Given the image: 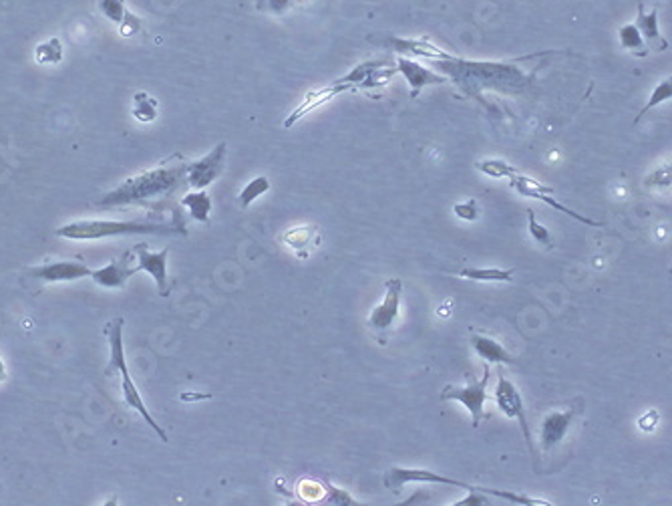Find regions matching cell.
I'll return each instance as SVG.
<instances>
[{
    "label": "cell",
    "mask_w": 672,
    "mask_h": 506,
    "mask_svg": "<svg viewBox=\"0 0 672 506\" xmlns=\"http://www.w3.org/2000/svg\"><path fill=\"white\" fill-rule=\"evenodd\" d=\"M523 59L528 57L507 63H471L453 57L447 61H433V65L445 77H449L453 83H457L463 89V93L479 99V93L484 89H495V92L505 93L523 92L528 87L530 79L523 75L522 69L515 67Z\"/></svg>",
    "instance_id": "1"
},
{
    "label": "cell",
    "mask_w": 672,
    "mask_h": 506,
    "mask_svg": "<svg viewBox=\"0 0 672 506\" xmlns=\"http://www.w3.org/2000/svg\"><path fill=\"white\" fill-rule=\"evenodd\" d=\"M186 174L187 166L181 161V156H171L158 168L145 170L138 176L123 180V182L113 188L111 192H107L105 196L99 198V200H95V206L117 208L148 202L151 198L169 194L171 190L179 188L186 182Z\"/></svg>",
    "instance_id": "2"
},
{
    "label": "cell",
    "mask_w": 672,
    "mask_h": 506,
    "mask_svg": "<svg viewBox=\"0 0 672 506\" xmlns=\"http://www.w3.org/2000/svg\"><path fill=\"white\" fill-rule=\"evenodd\" d=\"M123 325H125V321L121 317H115L105 325V336H107V341H109V351H111V355H109V365L105 367V375L120 374V387H121L123 402H125L127 408L138 412L141 418L149 423L151 430L161 438V442H169L166 430H163L159 423L151 418L148 405H145L143 397L138 390V385H135L133 377L130 374V367H127L125 347H123Z\"/></svg>",
    "instance_id": "3"
},
{
    "label": "cell",
    "mask_w": 672,
    "mask_h": 506,
    "mask_svg": "<svg viewBox=\"0 0 672 506\" xmlns=\"http://www.w3.org/2000/svg\"><path fill=\"white\" fill-rule=\"evenodd\" d=\"M67 240H103L131 234H186L184 226L143 222V220H75L54 230Z\"/></svg>",
    "instance_id": "4"
},
{
    "label": "cell",
    "mask_w": 672,
    "mask_h": 506,
    "mask_svg": "<svg viewBox=\"0 0 672 506\" xmlns=\"http://www.w3.org/2000/svg\"><path fill=\"white\" fill-rule=\"evenodd\" d=\"M489 377H492V372H489V364L484 365V377L475 382V379H469L467 385H445L441 392V400H456L459 404L466 405L471 414V426L479 428L481 420H484V410H485V402H487V384Z\"/></svg>",
    "instance_id": "5"
},
{
    "label": "cell",
    "mask_w": 672,
    "mask_h": 506,
    "mask_svg": "<svg viewBox=\"0 0 672 506\" xmlns=\"http://www.w3.org/2000/svg\"><path fill=\"white\" fill-rule=\"evenodd\" d=\"M403 288H405V285H403L401 278H389V281L385 283V299L380 301L369 315L367 327L372 333H375L379 341L387 339V333L393 329V325L398 319Z\"/></svg>",
    "instance_id": "6"
},
{
    "label": "cell",
    "mask_w": 672,
    "mask_h": 506,
    "mask_svg": "<svg viewBox=\"0 0 672 506\" xmlns=\"http://www.w3.org/2000/svg\"><path fill=\"white\" fill-rule=\"evenodd\" d=\"M495 402L499 405V410H502L507 418L515 420L517 423H520V428L523 432V438L525 442H528V448L532 452V456L535 458V448H533V436H532V430H530V423L528 420H525V410H523V400H522V394L517 387L510 382L504 375L502 369L497 372V387H495Z\"/></svg>",
    "instance_id": "7"
},
{
    "label": "cell",
    "mask_w": 672,
    "mask_h": 506,
    "mask_svg": "<svg viewBox=\"0 0 672 506\" xmlns=\"http://www.w3.org/2000/svg\"><path fill=\"white\" fill-rule=\"evenodd\" d=\"M510 186L515 190V192H520V194L525 196V198H533V200H540V202H543V204L552 206L553 210L564 212L566 216H570L571 220L582 222V224H586V226H594V229H600V226H604L602 222L590 220V219H586V216L578 214V212H574V210H570L568 206H564L562 202H558L556 198L552 196V194H553V188H550V186H546V184H540L538 180L523 176V174H520V171H515V174L510 178Z\"/></svg>",
    "instance_id": "8"
},
{
    "label": "cell",
    "mask_w": 672,
    "mask_h": 506,
    "mask_svg": "<svg viewBox=\"0 0 672 506\" xmlns=\"http://www.w3.org/2000/svg\"><path fill=\"white\" fill-rule=\"evenodd\" d=\"M93 268L85 265L83 260H53V263H43L26 270V277L31 281L39 283H71L81 281V278H91Z\"/></svg>",
    "instance_id": "9"
},
{
    "label": "cell",
    "mask_w": 672,
    "mask_h": 506,
    "mask_svg": "<svg viewBox=\"0 0 672 506\" xmlns=\"http://www.w3.org/2000/svg\"><path fill=\"white\" fill-rule=\"evenodd\" d=\"M367 39L370 43L380 44V47L395 51L397 55H403V57H425L431 61H447V59L456 57L447 51L435 47V44L427 39H401V37H393V34H369Z\"/></svg>",
    "instance_id": "10"
},
{
    "label": "cell",
    "mask_w": 672,
    "mask_h": 506,
    "mask_svg": "<svg viewBox=\"0 0 672 506\" xmlns=\"http://www.w3.org/2000/svg\"><path fill=\"white\" fill-rule=\"evenodd\" d=\"M408 482H423V484H447V486H457V488H466V491H475L474 484H467L463 481H456V478L443 476L433 472V470L427 468H401L395 466L390 468L385 474V486L390 488L393 492H398V488H403Z\"/></svg>",
    "instance_id": "11"
},
{
    "label": "cell",
    "mask_w": 672,
    "mask_h": 506,
    "mask_svg": "<svg viewBox=\"0 0 672 506\" xmlns=\"http://www.w3.org/2000/svg\"><path fill=\"white\" fill-rule=\"evenodd\" d=\"M131 250H133V257H135V268H138V273H139V270H145V273L151 275L153 281H156V285L159 288V295L168 297L169 288H171L169 287V277H168L169 248H163L159 252H151L148 244L138 242Z\"/></svg>",
    "instance_id": "12"
},
{
    "label": "cell",
    "mask_w": 672,
    "mask_h": 506,
    "mask_svg": "<svg viewBox=\"0 0 672 506\" xmlns=\"http://www.w3.org/2000/svg\"><path fill=\"white\" fill-rule=\"evenodd\" d=\"M224 161H226V141H220L210 153H207L206 158L187 164L186 182L194 190L207 188L224 174Z\"/></svg>",
    "instance_id": "13"
},
{
    "label": "cell",
    "mask_w": 672,
    "mask_h": 506,
    "mask_svg": "<svg viewBox=\"0 0 672 506\" xmlns=\"http://www.w3.org/2000/svg\"><path fill=\"white\" fill-rule=\"evenodd\" d=\"M580 410L571 408V410H556L550 412L546 418L542 420L540 426V446L543 452H552L558 444H562V440L568 436V432L571 428V422L576 420V415Z\"/></svg>",
    "instance_id": "14"
},
{
    "label": "cell",
    "mask_w": 672,
    "mask_h": 506,
    "mask_svg": "<svg viewBox=\"0 0 672 506\" xmlns=\"http://www.w3.org/2000/svg\"><path fill=\"white\" fill-rule=\"evenodd\" d=\"M133 258H135L133 250L125 252L121 258L113 260V263H109L101 268H95L93 273H91V278H93V283H97L99 287L121 288L135 273H138Z\"/></svg>",
    "instance_id": "15"
},
{
    "label": "cell",
    "mask_w": 672,
    "mask_h": 506,
    "mask_svg": "<svg viewBox=\"0 0 672 506\" xmlns=\"http://www.w3.org/2000/svg\"><path fill=\"white\" fill-rule=\"evenodd\" d=\"M397 69H398V73H401L407 79L408 87H411V97L419 95L427 85L449 83V77L433 73L431 69L423 67L421 63H417V61L408 59V57H398L397 59Z\"/></svg>",
    "instance_id": "16"
},
{
    "label": "cell",
    "mask_w": 672,
    "mask_h": 506,
    "mask_svg": "<svg viewBox=\"0 0 672 506\" xmlns=\"http://www.w3.org/2000/svg\"><path fill=\"white\" fill-rule=\"evenodd\" d=\"M347 92H354V89L350 85H339V83H332L329 87H321L319 92H311L304 97V102L298 105L293 113H290V117L284 122V128H293V125L298 120H302L306 113H311L312 110H316V107H321L322 103H329L331 99H334L336 95L347 93Z\"/></svg>",
    "instance_id": "17"
},
{
    "label": "cell",
    "mask_w": 672,
    "mask_h": 506,
    "mask_svg": "<svg viewBox=\"0 0 672 506\" xmlns=\"http://www.w3.org/2000/svg\"><path fill=\"white\" fill-rule=\"evenodd\" d=\"M658 13H660L658 3L650 13L644 11V5L638 3V15H637V21H634V23H637L644 41H647V47L652 49V51H657V53H662V51L668 49V41L665 39V34L660 33Z\"/></svg>",
    "instance_id": "18"
},
{
    "label": "cell",
    "mask_w": 672,
    "mask_h": 506,
    "mask_svg": "<svg viewBox=\"0 0 672 506\" xmlns=\"http://www.w3.org/2000/svg\"><path fill=\"white\" fill-rule=\"evenodd\" d=\"M471 345H474L475 354L484 359L485 364L514 365V361H515L514 355L494 337L481 336V333H471Z\"/></svg>",
    "instance_id": "19"
},
{
    "label": "cell",
    "mask_w": 672,
    "mask_h": 506,
    "mask_svg": "<svg viewBox=\"0 0 672 506\" xmlns=\"http://www.w3.org/2000/svg\"><path fill=\"white\" fill-rule=\"evenodd\" d=\"M459 278H467V281L475 283H512L514 270L512 268H477L466 267L456 273Z\"/></svg>",
    "instance_id": "20"
},
{
    "label": "cell",
    "mask_w": 672,
    "mask_h": 506,
    "mask_svg": "<svg viewBox=\"0 0 672 506\" xmlns=\"http://www.w3.org/2000/svg\"><path fill=\"white\" fill-rule=\"evenodd\" d=\"M385 65H390V61H385V59H370V61H365L360 63L359 67H354L352 71H349L347 75H342L341 79H336L334 83L339 85H350L352 89H362V83L375 73L377 69L385 67Z\"/></svg>",
    "instance_id": "21"
},
{
    "label": "cell",
    "mask_w": 672,
    "mask_h": 506,
    "mask_svg": "<svg viewBox=\"0 0 672 506\" xmlns=\"http://www.w3.org/2000/svg\"><path fill=\"white\" fill-rule=\"evenodd\" d=\"M619 39H620V47L624 51L632 53L634 57H647L648 55V47H647V41H644L640 29L637 26V23H629V24H622L619 29Z\"/></svg>",
    "instance_id": "22"
},
{
    "label": "cell",
    "mask_w": 672,
    "mask_h": 506,
    "mask_svg": "<svg viewBox=\"0 0 672 506\" xmlns=\"http://www.w3.org/2000/svg\"><path fill=\"white\" fill-rule=\"evenodd\" d=\"M181 204L187 208L194 220L207 222V219H210L212 200H210V196L204 192V190H196V192L186 194L184 198H181Z\"/></svg>",
    "instance_id": "23"
},
{
    "label": "cell",
    "mask_w": 672,
    "mask_h": 506,
    "mask_svg": "<svg viewBox=\"0 0 672 506\" xmlns=\"http://www.w3.org/2000/svg\"><path fill=\"white\" fill-rule=\"evenodd\" d=\"M131 113H133V117L138 122L149 123V122H153L158 117V113H159V103L151 95L139 92V93L133 95V110H131Z\"/></svg>",
    "instance_id": "24"
},
{
    "label": "cell",
    "mask_w": 672,
    "mask_h": 506,
    "mask_svg": "<svg viewBox=\"0 0 672 506\" xmlns=\"http://www.w3.org/2000/svg\"><path fill=\"white\" fill-rule=\"evenodd\" d=\"M34 59L39 65H59L62 61V43L57 37H51L36 44Z\"/></svg>",
    "instance_id": "25"
},
{
    "label": "cell",
    "mask_w": 672,
    "mask_h": 506,
    "mask_svg": "<svg viewBox=\"0 0 672 506\" xmlns=\"http://www.w3.org/2000/svg\"><path fill=\"white\" fill-rule=\"evenodd\" d=\"M670 99H672V75H668L667 79H662L660 83H658L655 89H652V93H650V97H648L647 105H644L642 110L638 112V115H637V120H634V123L642 122V117H644V115H647L648 112L655 110V107H658V105H662V103L670 102Z\"/></svg>",
    "instance_id": "26"
},
{
    "label": "cell",
    "mask_w": 672,
    "mask_h": 506,
    "mask_svg": "<svg viewBox=\"0 0 672 506\" xmlns=\"http://www.w3.org/2000/svg\"><path fill=\"white\" fill-rule=\"evenodd\" d=\"M296 492L304 502H324L326 484L319 478H301L296 484Z\"/></svg>",
    "instance_id": "27"
},
{
    "label": "cell",
    "mask_w": 672,
    "mask_h": 506,
    "mask_svg": "<svg viewBox=\"0 0 672 506\" xmlns=\"http://www.w3.org/2000/svg\"><path fill=\"white\" fill-rule=\"evenodd\" d=\"M316 232H319L316 226H296V229H290L283 234V242H286L288 247H293L294 250L308 248L312 238L316 237Z\"/></svg>",
    "instance_id": "28"
},
{
    "label": "cell",
    "mask_w": 672,
    "mask_h": 506,
    "mask_svg": "<svg viewBox=\"0 0 672 506\" xmlns=\"http://www.w3.org/2000/svg\"><path fill=\"white\" fill-rule=\"evenodd\" d=\"M642 186L648 190H667L672 188V160L655 170H650L642 180Z\"/></svg>",
    "instance_id": "29"
},
{
    "label": "cell",
    "mask_w": 672,
    "mask_h": 506,
    "mask_svg": "<svg viewBox=\"0 0 672 506\" xmlns=\"http://www.w3.org/2000/svg\"><path fill=\"white\" fill-rule=\"evenodd\" d=\"M270 190V180L266 176H258L254 178L252 182H248L246 186H244V190L238 196V202H240V208H248L254 200H258L260 196H264Z\"/></svg>",
    "instance_id": "30"
},
{
    "label": "cell",
    "mask_w": 672,
    "mask_h": 506,
    "mask_svg": "<svg viewBox=\"0 0 672 506\" xmlns=\"http://www.w3.org/2000/svg\"><path fill=\"white\" fill-rule=\"evenodd\" d=\"M481 492H485L487 496H494V499L505 501V502H514V504H535V506H548L550 502L540 501V499H532V496H525L520 492H512V491H495V488H485L479 486Z\"/></svg>",
    "instance_id": "31"
},
{
    "label": "cell",
    "mask_w": 672,
    "mask_h": 506,
    "mask_svg": "<svg viewBox=\"0 0 672 506\" xmlns=\"http://www.w3.org/2000/svg\"><path fill=\"white\" fill-rule=\"evenodd\" d=\"M477 170L481 171V174H485L489 178H497V180H502V178L510 180L515 174V171H517L514 166H510V164H507V161H502V160H484V161H479Z\"/></svg>",
    "instance_id": "32"
},
{
    "label": "cell",
    "mask_w": 672,
    "mask_h": 506,
    "mask_svg": "<svg viewBox=\"0 0 672 506\" xmlns=\"http://www.w3.org/2000/svg\"><path fill=\"white\" fill-rule=\"evenodd\" d=\"M99 11H101L107 21L121 24L127 13H130V8H127L125 0H99Z\"/></svg>",
    "instance_id": "33"
},
{
    "label": "cell",
    "mask_w": 672,
    "mask_h": 506,
    "mask_svg": "<svg viewBox=\"0 0 672 506\" xmlns=\"http://www.w3.org/2000/svg\"><path fill=\"white\" fill-rule=\"evenodd\" d=\"M528 222H530V237L533 238V242H538L540 247H543L546 250H552L553 247H556V242H553L552 238V232L546 229V226H542L538 220H535V214L532 208H528Z\"/></svg>",
    "instance_id": "34"
},
{
    "label": "cell",
    "mask_w": 672,
    "mask_h": 506,
    "mask_svg": "<svg viewBox=\"0 0 672 506\" xmlns=\"http://www.w3.org/2000/svg\"><path fill=\"white\" fill-rule=\"evenodd\" d=\"M256 11L272 16H283L294 6V0H254Z\"/></svg>",
    "instance_id": "35"
},
{
    "label": "cell",
    "mask_w": 672,
    "mask_h": 506,
    "mask_svg": "<svg viewBox=\"0 0 672 506\" xmlns=\"http://www.w3.org/2000/svg\"><path fill=\"white\" fill-rule=\"evenodd\" d=\"M453 212H456V216L461 220L474 222V220H477V216H479V204H477L475 198H469V200L453 206Z\"/></svg>",
    "instance_id": "36"
},
{
    "label": "cell",
    "mask_w": 672,
    "mask_h": 506,
    "mask_svg": "<svg viewBox=\"0 0 672 506\" xmlns=\"http://www.w3.org/2000/svg\"><path fill=\"white\" fill-rule=\"evenodd\" d=\"M324 484H326L324 502H336V504H354V502H357V501L352 499V496H349L347 492L341 491V488H336L329 481H324Z\"/></svg>",
    "instance_id": "37"
},
{
    "label": "cell",
    "mask_w": 672,
    "mask_h": 506,
    "mask_svg": "<svg viewBox=\"0 0 672 506\" xmlns=\"http://www.w3.org/2000/svg\"><path fill=\"white\" fill-rule=\"evenodd\" d=\"M143 21L139 19V16H135L131 11L127 13V16L123 19V23L120 24V33L123 34V37H133V34L141 33L143 29Z\"/></svg>",
    "instance_id": "38"
},
{
    "label": "cell",
    "mask_w": 672,
    "mask_h": 506,
    "mask_svg": "<svg viewBox=\"0 0 672 506\" xmlns=\"http://www.w3.org/2000/svg\"><path fill=\"white\" fill-rule=\"evenodd\" d=\"M6 377H8V372H6V364H5V361H3V357H0V384H3V382H6Z\"/></svg>",
    "instance_id": "39"
},
{
    "label": "cell",
    "mask_w": 672,
    "mask_h": 506,
    "mask_svg": "<svg viewBox=\"0 0 672 506\" xmlns=\"http://www.w3.org/2000/svg\"><path fill=\"white\" fill-rule=\"evenodd\" d=\"M304 3H308V0H294V5H304Z\"/></svg>",
    "instance_id": "40"
},
{
    "label": "cell",
    "mask_w": 672,
    "mask_h": 506,
    "mask_svg": "<svg viewBox=\"0 0 672 506\" xmlns=\"http://www.w3.org/2000/svg\"><path fill=\"white\" fill-rule=\"evenodd\" d=\"M668 273H670V275H672V267H670V270H668Z\"/></svg>",
    "instance_id": "41"
}]
</instances>
